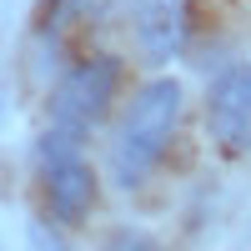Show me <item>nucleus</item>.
I'll list each match as a JSON object with an SVG mask.
<instances>
[{"mask_svg":"<svg viewBox=\"0 0 251 251\" xmlns=\"http://www.w3.org/2000/svg\"><path fill=\"white\" fill-rule=\"evenodd\" d=\"M100 251H161V241L151 231H136V226H116Z\"/></svg>","mask_w":251,"mask_h":251,"instance_id":"423d86ee","label":"nucleus"},{"mask_svg":"<svg viewBox=\"0 0 251 251\" xmlns=\"http://www.w3.org/2000/svg\"><path fill=\"white\" fill-rule=\"evenodd\" d=\"M35 166H40V186H46V201H50V216L60 226H75L86 221L91 201H96V176L86 156H80V141L46 126V136L35 146Z\"/></svg>","mask_w":251,"mask_h":251,"instance_id":"f03ea898","label":"nucleus"},{"mask_svg":"<svg viewBox=\"0 0 251 251\" xmlns=\"http://www.w3.org/2000/svg\"><path fill=\"white\" fill-rule=\"evenodd\" d=\"M206 126L226 151L251 146V60H231L216 71L211 91H206Z\"/></svg>","mask_w":251,"mask_h":251,"instance_id":"20e7f679","label":"nucleus"},{"mask_svg":"<svg viewBox=\"0 0 251 251\" xmlns=\"http://www.w3.org/2000/svg\"><path fill=\"white\" fill-rule=\"evenodd\" d=\"M186 20H191V0H131V25L136 46L151 66L176 60L186 46Z\"/></svg>","mask_w":251,"mask_h":251,"instance_id":"39448f33","label":"nucleus"},{"mask_svg":"<svg viewBox=\"0 0 251 251\" xmlns=\"http://www.w3.org/2000/svg\"><path fill=\"white\" fill-rule=\"evenodd\" d=\"M176 121H181V86L171 75L146 80V86L131 96V106L121 116V131L111 141V176L126 186V191L141 186L146 171L166 156V146L176 136Z\"/></svg>","mask_w":251,"mask_h":251,"instance_id":"f257e3e1","label":"nucleus"},{"mask_svg":"<svg viewBox=\"0 0 251 251\" xmlns=\"http://www.w3.org/2000/svg\"><path fill=\"white\" fill-rule=\"evenodd\" d=\"M116 75H121L116 60H106V55L71 66L66 75L55 80V91H50V126H55V131H66V136H75V141H86L91 126L111 111Z\"/></svg>","mask_w":251,"mask_h":251,"instance_id":"7ed1b4c3","label":"nucleus"},{"mask_svg":"<svg viewBox=\"0 0 251 251\" xmlns=\"http://www.w3.org/2000/svg\"><path fill=\"white\" fill-rule=\"evenodd\" d=\"M66 5H86V0H66Z\"/></svg>","mask_w":251,"mask_h":251,"instance_id":"0eeeda50","label":"nucleus"}]
</instances>
